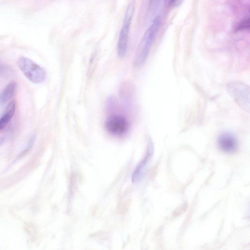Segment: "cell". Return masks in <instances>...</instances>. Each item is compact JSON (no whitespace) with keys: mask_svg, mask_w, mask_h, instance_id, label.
Segmentation results:
<instances>
[{"mask_svg":"<svg viewBox=\"0 0 250 250\" xmlns=\"http://www.w3.org/2000/svg\"><path fill=\"white\" fill-rule=\"evenodd\" d=\"M152 146L151 145H149L148 153L145 159L138 166L136 170L134 171L132 178L133 180L135 181L138 180V179L141 176V174L143 172L142 169L143 170L144 167H145L146 164L147 163V161L149 159V158L151 155V152L152 150Z\"/></svg>","mask_w":250,"mask_h":250,"instance_id":"obj_9","label":"cell"},{"mask_svg":"<svg viewBox=\"0 0 250 250\" xmlns=\"http://www.w3.org/2000/svg\"><path fill=\"white\" fill-rule=\"evenodd\" d=\"M249 23V17L246 18L237 25L236 27V30L238 31L247 30V29H249L250 26Z\"/></svg>","mask_w":250,"mask_h":250,"instance_id":"obj_10","label":"cell"},{"mask_svg":"<svg viewBox=\"0 0 250 250\" xmlns=\"http://www.w3.org/2000/svg\"><path fill=\"white\" fill-rule=\"evenodd\" d=\"M16 83L12 82L9 83L0 94V105H2L12 98L16 88Z\"/></svg>","mask_w":250,"mask_h":250,"instance_id":"obj_8","label":"cell"},{"mask_svg":"<svg viewBox=\"0 0 250 250\" xmlns=\"http://www.w3.org/2000/svg\"><path fill=\"white\" fill-rule=\"evenodd\" d=\"M217 144L219 148L226 153H234L238 148L236 137L229 132L222 133L218 137Z\"/></svg>","mask_w":250,"mask_h":250,"instance_id":"obj_6","label":"cell"},{"mask_svg":"<svg viewBox=\"0 0 250 250\" xmlns=\"http://www.w3.org/2000/svg\"><path fill=\"white\" fill-rule=\"evenodd\" d=\"M17 64L26 78L34 83H41L46 78V71L38 64L25 57H20Z\"/></svg>","mask_w":250,"mask_h":250,"instance_id":"obj_3","label":"cell"},{"mask_svg":"<svg viewBox=\"0 0 250 250\" xmlns=\"http://www.w3.org/2000/svg\"><path fill=\"white\" fill-rule=\"evenodd\" d=\"M105 128L111 134L121 136L125 134L130 128V123L123 115L113 114L109 115L105 122Z\"/></svg>","mask_w":250,"mask_h":250,"instance_id":"obj_5","label":"cell"},{"mask_svg":"<svg viewBox=\"0 0 250 250\" xmlns=\"http://www.w3.org/2000/svg\"><path fill=\"white\" fill-rule=\"evenodd\" d=\"M227 90L236 104L244 110L250 112V89L249 85L238 81L228 83Z\"/></svg>","mask_w":250,"mask_h":250,"instance_id":"obj_4","label":"cell"},{"mask_svg":"<svg viewBox=\"0 0 250 250\" xmlns=\"http://www.w3.org/2000/svg\"><path fill=\"white\" fill-rule=\"evenodd\" d=\"M135 1L132 0L128 3L124 15L117 44V53L120 58L125 57L128 45L131 21L133 17Z\"/></svg>","mask_w":250,"mask_h":250,"instance_id":"obj_2","label":"cell"},{"mask_svg":"<svg viewBox=\"0 0 250 250\" xmlns=\"http://www.w3.org/2000/svg\"><path fill=\"white\" fill-rule=\"evenodd\" d=\"M5 139L4 138L0 137V146L4 143Z\"/></svg>","mask_w":250,"mask_h":250,"instance_id":"obj_13","label":"cell"},{"mask_svg":"<svg viewBox=\"0 0 250 250\" xmlns=\"http://www.w3.org/2000/svg\"><path fill=\"white\" fill-rule=\"evenodd\" d=\"M16 109V103L11 102L6 106L4 112L0 118V131L2 130L9 123L13 117Z\"/></svg>","mask_w":250,"mask_h":250,"instance_id":"obj_7","label":"cell"},{"mask_svg":"<svg viewBox=\"0 0 250 250\" xmlns=\"http://www.w3.org/2000/svg\"><path fill=\"white\" fill-rule=\"evenodd\" d=\"M177 0H164L165 4L167 7H170L173 6Z\"/></svg>","mask_w":250,"mask_h":250,"instance_id":"obj_12","label":"cell"},{"mask_svg":"<svg viewBox=\"0 0 250 250\" xmlns=\"http://www.w3.org/2000/svg\"><path fill=\"white\" fill-rule=\"evenodd\" d=\"M161 23L160 16L156 17L145 31L139 44L134 61L135 67L142 66L146 62L159 32Z\"/></svg>","mask_w":250,"mask_h":250,"instance_id":"obj_1","label":"cell"},{"mask_svg":"<svg viewBox=\"0 0 250 250\" xmlns=\"http://www.w3.org/2000/svg\"><path fill=\"white\" fill-rule=\"evenodd\" d=\"M11 72V70L10 68L0 61V75H8Z\"/></svg>","mask_w":250,"mask_h":250,"instance_id":"obj_11","label":"cell"}]
</instances>
